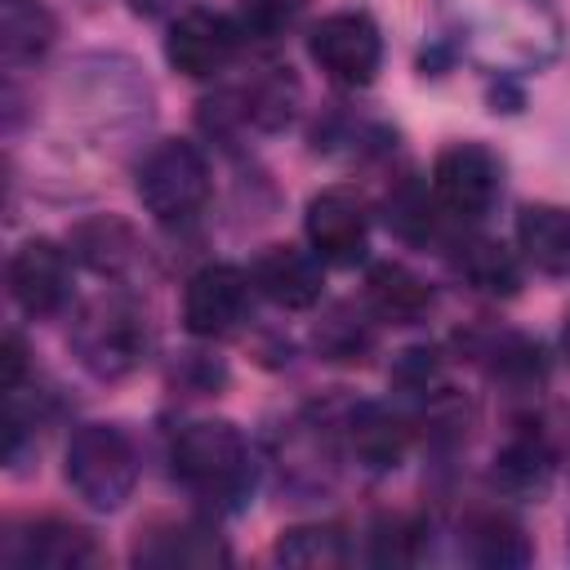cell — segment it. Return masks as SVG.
<instances>
[{
    "label": "cell",
    "mask_w": 570,
    "mask_h": 570,
    "mask_svg": "<svg viewBox=\"0 0 570 570\" xmlns=\"http://www.w3.org/2000/svg\"><path fill=\"white\" fill-rule=\"evenodd\" d=\"M169 463L174 481L218 512H232L254 494V454L227 419H196L178 428Z\"/></svg>",
    "instance_id": "6da1fadb"
},
{
    "label": "cell",
    "mask_w": 570,
    "mask_h": 570,
    "mask_svg": "<svg viewBox=\"0 0 570 570\" xmlns=\"http://www.w3.org/2000/svg\"><path fill=\"white\" fill-rule=\"evenodd\" d=\"M138 481V450L116 423H85L67 441V485L98 512L120 508Z\"/></svg>",
    "instance_id": "7a4b0ae2"
},
{
    "label": "cell",
    "mask_w": 570,
    "mask_h": 570,
    "mask_svg": "<svg viewBox=\"0 0 570 570\" xmlns=\"http://www.w3.org/2000/svg\"><path fill=\"white\" fill-rule=\"evenodd\" d=\"M71 347L89 374L120 379L147 356V316L125 294H107L80 312L71 330Z\"/></svg>",
    "instance_id": "3957f363"
},
{
    "label": "cell",
    "mask_w": 570,
    "mask_h": 570,
    "mask_svg": "<svg viewBox=\"0 0 570 570\" xmlns=\"http://www.w3.org/2000/svg\"><path fill=\"white\" fill-rule=\"evenodd\" d=\"M138 200L156 223H187L209 200V165L196 142L165 138L138 169Z\"/></svg>",
    "instance_id": "277c9868"
},
{
    "label": "cell",
    "mask_w": 570,
    "mask_h": 570,
    "mask_svg": "<svg viewBox=\"0 0 570 570\" xmlns=\"http://www.w3.org/2000/svg\"><path fill=\"white\" fill-rule=\"evenodd\" d=\"M307 53L312 62L343 89H361L379 76V62H383V36L374 27L370 13L361 9H343V13H330L312 27L307 36Z\"/></svg>",
    "instance_id": "5b68a950"
},
{
    "label": "cell",
    "mask_w": 570,
    "mask_h": 570,
    "mask_svg": "<svg viewBox=\"0 0 570 570\" xmlns=\"http://www.w3.org/2000/svg\"><path fill=\"white\" fill-rule=\"evenodd\" d=\"M499 183L503 169L481 142H454L432 165V200L454 223H481L499 200Z\"/></svg>",
    "instance_id": "8992f818"
},
{
    "label": "cell",
    "mask_w": 570,
    "mask_h": 570,
    "mask_svg": "<svg viewBox=\"0 0 570 570\" xmlns=\"http://www.w3.org/2000/svg\"><path fill=\"white\" fill-rule=\"evenodd\" d=\"M240 40H245V31L236 18L214 13V9H183L169 27L165 58L174 71H183L191 80H209L240 53Z\"/></svg>",
    "instance_id": "52a82bcc"
},
{
    "label": "cell",
    "mask_w": 570,
    "mask_h": 570,
    "mask_svg": "<svg viewBox=\"0 0 570 570\" xmlns=\"http://www.w3.org/2000/svg\"><path fill=\"white\" fill-rule=\"evenodd\" d=\"M249 289H254L249 272H240L232 263L200 267L183 289V325H187V334H196V338L232 334L249 312Z\"/></svg>",
    "instance_id": "ba28073f"
},
{
    "label": "cell",
    "mask_w": 570,
    "mask_h": 570,
    "mask_svg": "<svg viewBox=\"0 0 570 570\" xmlns=\"http://www.w3.org/2000/svg\"><path fill=\"white\" fill-rule=\"evenodd\" d=\"M307 240L312 254L338 267H352L370 240V209L352 187H325L307 200Z\"/></svg>",
    "instance_id": "9c48e42d"
},
{
    "label": "cell",
    "mask_w": 570,
    "mask_h": 570,
    "mask_svg": "<svg viewBox=\"0 0 570 570\" xmlns=\"http://www.w3.org/2000/svg\"><path fill=\"white\" fill-rule=\"evenodd\" d=\"M67 289H71V263L53 240L36 236V240L18 245V254L9 258V294L27 316L62 312Z\"/></svg>",
    "instance_id": "30bf717a"
},
{
    "label": "cell",
    "mask_w": 570,
    "mask_h": 570,
    "mask_svg": "<svg viewBox=\"0 0 570 570\" xmlns=\"http://www.w3.org/2000/svg\"><path fill=\"white\" fill-rule=\"evenodd\" d=\"M4 561L22 566V570H76V566L98 561V543L89 539V530L45 517V521H27L22 530L9 534Z\"/></svg>",
    "instance_id": "8fae6325"
},
{
    "label": "cell",
    "mask_w": 570,
    "mask_h": 570,
    "mask_svg": "<svg viewBox=\"0 0 570 570\" xmlns=\"http://www.w3.org/2000/svg\"><path fill=\"white\" fill-rule=\"evenodd\" d=\"M249 281L276 307L298 312V307H312L321 298V258L307 249H294V245H267L254 258Z\"/></svg>",
    "instance_id": "7c38bea8"
},
{
    "label": "cell",
    "mask_w": 570,
    "mask_h": 570,
    "mask_svg": "<svg viewBox=\"0 0 570 570\" xmlns=\"http://www.w3.org/2000/svg\"><path fill=\"white\" fill-rule=\"evenodd\" d=\"M517 249L543 276H570V209L525 205L517 214Z\"/></svg>",
    "instance_id": "4fadbf2b"
},
{
    "label": "cell",
    "mask_w": 570,
    "mask_h": 570,
    "mask_svg": "<svg viewBox=\"0 0 570 570\" xmlns=\"http://www.w3.org/2000/svg\"><path fill=\"white\" fill-rule=\"evenodd\" d=\"M134 561H142V566H223V561H232V552L214 530L174 521V525L147 530L134 548Z\"/></svg>",
    "instance_id": "5bb4252c"
},
{
    "label": "cell",
    "mask_w": 570,
    "mask_h": 570,
    "mask_svg": "<svg viewBox=\"0 0 570 570\" xmlns=\"http://www.w3.org/2000/svg\"><path fill=\"white\" fill-rule=\"evenodd\" d=\"M347 441H352V454L374 468V472H387L405 459V445H410V428L396 410L379 405V401H365L352 410L347 419Z\"/></svg>",
    "instance_id": "9a60e30c"
},
{
    "label": "cell",
    "mask_w": 570,
    "mask_h": 570,
    "mask_svg": "<svg viewBox=\"0 0 570 570\" xmlns=\"http://www.w3.org/2000/svg\"><path fill=\"white\" fill-rule=\"evenodd\" d=\"M365 303L383 316V321H396V325H410L419 321L428 307H432V289L401 263H379L370 267L365 276Z\"/></svg>",
    "instance_id": "2e32d148"
},
{
    "label": "cell",
    "mask_w": 570,
    "mask_h": 570,
    "mask_svg": "<svg viewBox=\"0 0 570 570\" xmlns=\"http://www.w3.org/2000/svg\"><path fill=\"white\" fill-rule=\"evenodd\" d=\"M53 45V18L36 0H4L0 13V58L4 67H27Z\"/></svg>",
    "instance_id": "e0dca14e"
},
{
    "label": "cell",
    "mask_w": 570,
    "mask_h": 570,
    "mask_svg": "<svg viewBox=\"0 0 570 570\" xmlns=\"http://www.w3.org/2000/svg\"><path fill=\"white\" fill-rule=\"evenodd\" d=\"M71 249H76L80 263H89L102 276H120L134 263V254H138L134 232L125 223H116V218H89V223H80L71 232Z\"/></svg>",
    "instance_id": "ac0fdd59"
},
{
    "label": "cell",
    "mask_w": 570,
    "mask_h": 570,
    "mask_svg": "<svg viewBox=\"0 0 570 570\" xmlns=\"http://www.w3.org/2000/svg\"><path fill=\"white\" fill-rule=\"evenodd\" d=\"M468 557L481 566H521L530 557V543L521 534L517 521L499 517V512H481L468 521Z\"/></svg>",
    "instance_id": "d6986e66"
},
{
    "label": "cell",
    "mask_w": 570,
    "mask_h": 570,
    "mask_svg": "<svg viewBox=\"0 0 570 570\" xmlns=\"http://www.w3.org/2000/svg\"><path fill=\"white\" fill-rule=\"evenodd\" d=\"M459 272L481 294H517V285H521L517 258L494 240H468L459 254Z\"/></svg>",
    "instance_id": "ffe728a7"
},
{
    "label": "cell",
    "mask_w": 570,
    "mask_h": 570,
    "mask_svg": "<svg viewBox=\"0 0 570 570\" xmlns=\"http://www.w3.org/2000/svg\"><path fill=\"white\" fill-rule=\"evenodd\" d=\"M294 102H298V85L289 67H272L245 89V120H254L258 129H281L294 116Z\"/></svg>",
    "instance_id": "44dd1931"
},
{
    "label": "cell",
    "mask_w": 570,
    "mask_h": 570,
    "mask_svg": "<svg viewBox=\"0 0 570 570\" xmlns=\"http://www.w3.org/2000/svg\"><path fill=\"white\" fill-rule=\"evenodd\" d=\"M276 557L285 566H343L347 543L338 525H294L276 539Z\"/></svg>",
    "instance_id": "7402d4cb"
},
{
    "label": "cell",
    "mask_w": 570,
    "mask_h": 570,
    "mask_svg": "<svg viewBox=\"0 0 570 570\" xmlns=\"http://www.w3.org/2000/svg\"><path fill=\"white\" fill-rule=\"evenodd\" d=\"M303 0H245L240 4V31L245 36H258V40H276L294 18H298Z\"/></svg>",
    "instance_id": "603a6c76"
},
{
    "label": "cell",
    "mask_w": 570,
    "mask_h": 570,
    "mask_svg": "<svg viewBox=\"0 0 570 570\" xmlns=\"http://www.w3.org/2000/svg\"><path fill=\"white\" fill-rule=\"evenodd\" d=\"M22 374H27L22 338H18V334H4V352H0V387H4V396H9V392H18Z\"/></svg>",
    "instance_id": "cb8c5ba5"
},
{
    "label": "cell",
    "mask_w": 570,
    "mask_h": 570,
    "mask_svg": "<svg viewBox=\"0 0 570 570\" xmlns=\"http://www.w3.org/2000/svg\"><path fill=\"white\" fill-rule=\"evenodd\" d=\"M178 4H187V0H129V9H134V13H142V18H160V13H174Z\"/></svg>",
    "instance_id": "d4e9b609"
},
{
    "label": "cell",
    "mask_w": 570,
    "mask_h": 570,
    "mask_svg": "<svg viewBox=\"0 0 570 570\" xmlns=\"http://www.w3.org/2000/svg\"><path fill=\"white\" fill-rule=\"evenodd\" d=\"M561 347H566V356H570V312H566V325H561Z\"/></svg>",
    "instance_id": "484cf974"
}]
</instances>
